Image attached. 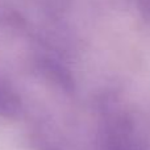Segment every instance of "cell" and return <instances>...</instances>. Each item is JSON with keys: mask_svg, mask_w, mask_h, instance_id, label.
<instances>
[{"mask_svg": "<svg viewBox=\"0 0 150 150\" xmlns=\"http://www.w3.org/2000/svg\"><path fill=\"white\" fill-rule=\"evenodd\" d=\"M41 69L47 76H50V79H53L63 90H74V80L70 73L57 61L50 59V58H44L41 61Z\"/></svg>", "mask_w": 150, "mask_h": 150, "instance_id": "7a4b0ae2", "label": "cell"}, {"mask_svg": "<svg viewBox=\"0 0 150 150\" xmlns=\"http://www.w3.org/2000/svg\"><path fill=\"white\" fill-rule=\"evenodd\" d=\"M20 111L21 103L18 96L3 82H0V113L7 117H16Z\"/></svg>", "mask_w": 150, "mask_h": 150, "instance_id": "3957f363", "label": "cell"}, {"mask_svg": "<svg viewBox=\"0 0 150 150\" xmlns=\"http://www.w3.org/2000/svg\"><path fill=\"white\" fill-rule=\"evenodd\" d=\"M105 150H150V121L137 111L109 109Z\"/></svg>", "mask_w": 150, "mask_h": 150, "instance_id": "6da1fadb", "label": "cell"}]
</instances>
